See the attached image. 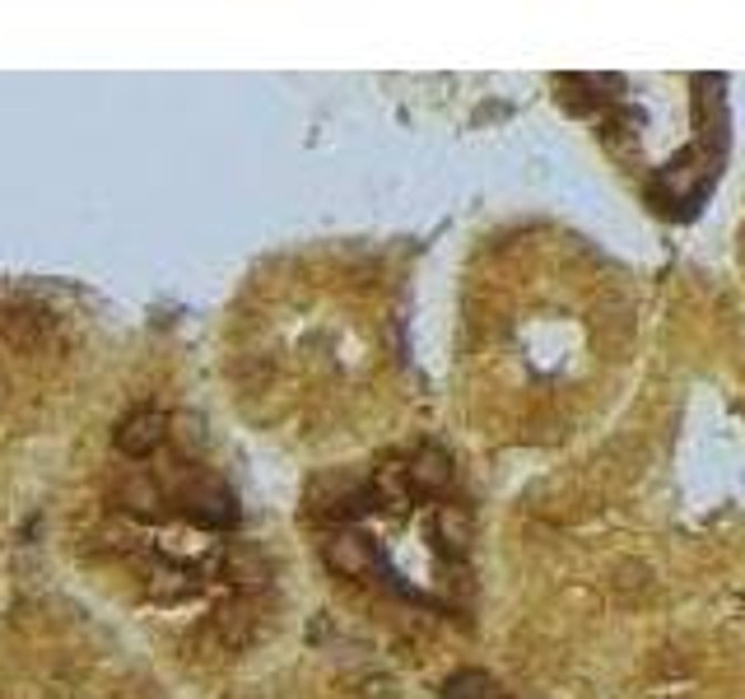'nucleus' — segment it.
Masks as SVG:
<instances>
[{
	"label": "nucleus",
	"mask_w": 745,
	"mask_h": 699,
	"mask_svg": "<svg viewBox=\"0 0 745 699\" xmlns=\"http://www.w3.org/2000/svg\"><path fill=\"white\" fill-rule=\"evenodd\" d=\"M168 439V415L159 411H141V415H131L122 430H117V448L126 458H149L154 448H159Z\"/></svg>",
	"instance_id": "1"
},
{
	"label": "nucleus",
	"mask_w": 745,
	"mask_h": 699,
	"mask_svg": "<svg viewBox=\"0 0 745 699\" xmlns=\"http://www.w3.org/2000/svg\"><path fill=\"white\" fill-rule=\"evenodd\" d=\"M327 559H331V569H341L350 578L369 574L377 565V555H373V546H369L364 536H335L331 546H327Z\"/></svg>",
	"instance_id": "2"
},
{
	"label": "nucleus",
	"mask_w": 745,
	"mask_h": 699,
	"mask_svg": "<svg viewBox=\"0 0 745 699\" xmlns=\"http://www.w3.org/2000/svg\"><path fill=\"white\" fill-rule=\"evenodd\" d=\"M117 500L131 508V513H141V517H154L159 513V504H164V490L154 485L145 471H131V476L117 485Z\"/></svg>",
	"instance_id": "3"
},
{
	"label": "nucleus",
	"mask_w": 745,
	"mask_h": 699,
	"mask_svg": "<svg viewBox=\"0 0 745 699\" xmlns=\"http://www.w3.org/2000/svg\"><path fill=\"white\" fill-rule=\"evenodd\" d=\"M224 574H229L234 583H261L266 578V555L257 546H247V541H238V546L224 555Z\"/></svg>",
	"instance_id": "4"
}]
</instances>
